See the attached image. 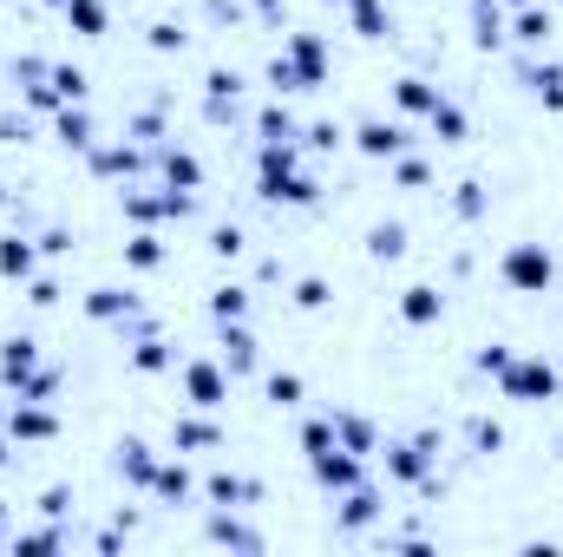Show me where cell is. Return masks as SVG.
I'll use <instances>...</instances> for the list:
<instances>
[{"label": "cell", "mask_w": 563, "mask_h": 557, "mask_svg": "<svg viewBox=\"0 0 563 557\" xmlns=\"http://www.w3.org/2000/svg\"><path fill=\"white\" fill-rule=\"evenodd\" d=\"M86 157H92L99 177H139L144 171V151H132V144H92Z\"/></svg>", "instance_id": "cell-26"}, {"label": "cell", "mask_w": 563, "mask_h": 557, "mask_svg": "<svg viewBox=\"0 0 563 557\" xmlns=\"http://www.w3.org/2000/svg\"><path fill=\"white\" fill-rule=\"evenodd\" d=\"M439 99H445V92H439V86H432V79H413V73H407V79H400V86H394V106H400V112H432V106H439Z\"/></svg>", "instance_id": "cell-33"}, {"label": "cell", "mask_w": 563, "mask_h": 557, "mask_svg": "<svg viewBox=\"0 0 563 557\" xmlns=\"http://www.w3.org/2000/svg\"><path fill=\"white\" fill-rule=\"evenodd\" d=\"M177 381H184V401H190V407H203V414H223V407H230V394H236V374H230L223 361H210V354H203V361H184V368H177Z\"/></svg>", "instance_id": "cell-6"}, {"label": "cell", "mask_w": 563, "mask_h": 557, "mask_svg": "<svg viewBox=\"0 0 563 557\" xmlns=\"http://www.w3.org/2000/svg\"><path fill=\"white\" fill-rule=\"evenodd\" d=\"M472 40L492 53V46H505L511 40V13L498 7V0H472Z\"/></svg>", "instance_id": "cell-23"}, {"label": "cell", "mask_w": 563, "mask_h": 557, "mask_svg": "<svg viewBox=\"0 0 563 557\" xmlns=\"http://www.w3.org/2000/svg\"><path fill=\"white\" fill-rule=\"evenodd\" d=\"M46 79H53V92H59V106H79V99H86V73H79V66H53Z\"/></svg>", "instance_id": "cell-43"}, {"label": "cell", "mask_w": 563, "mask_h": 557, "mask_svg": "<svg viewBox=\"0 0 563 557\" xmlns=\"http://www.w3.org/2000/svg\"><path fill=\"white\" fill-rule=\"evenodd\" d=\"M59 13H66V26L79 40H106L112 33V7L106 0H59Z\"/></svg>", "instance_id": "cell-20"}, {"label": "cell", "mask_w": 563, "mask_h": 557, "mask_svg": "<svg viewBox=\"0 0 563 557\" xmlns=\"http://www.w3.org/2000/svg\"><path fill=\"white\" fill-rule=\"evenodd\" d=\"M380 512H387V505H380V485H367V479H361L354 492H341V512H334V532H341V538H361V532H367V525H374Z\"/></svg>", "instance_id": "cell-10"}, {"label": "cell", "mask_w": 563, "mask_h": 557, "mask_svg": "<svg viewBox=\"0 0 563 557\" xmlns=\"http://www.w3.org/2000/svg\"><path fill=\"white\" fill-rule=\"evenodd\" d=\"M210 250H217L223 263H236V256H243V230H236V223H223V230L210 237Z\"/></svg>", "instance_id": "cell-47"}, {"label": "cell", "mask_w": 563, "mask_h": 557, "mask_svg": "<svg viewBox=\"0 0 563 557\" xmlns=\"http://www.w3.org/2000/svg\"><path fill=\"white\" fill-rule=\"evenodd\" d=\"M485 210H492V197H485V184H478V177L452 184V217H459V223H478Z\"/></svg>", "instance_id": "cell-35"}, {"label": "cell", "mask_w": 563, "mask_h": 557, "mask_svg": "<svg viewBox=\"0 0 563 557\" xmlns=\"http://www.w3.org/2000/svg\"><path fill=\"white\" fill-rule=\"evenodd\" d=\"M328 295H334V288H328L321 276H301V282H295V308H308V315H314V308H328Z\"/></svg>", "instance_id": "cell-46"}, {"label": "cell", "mask_w": 563, "mask_h": 557, "mask_svg": "<svg viewBox=\"0 0 563 557\" xmlns=\"http://www.w3.org/2000/svg\"><path fill=\"white\" fill-rule=\"evenodd\" d=\"M210 505H223V512H243V505H263V479H243V472H210L203 485H197Z\"/></svg>", "instance_id": "cell-11"}, {"label": "cell", "mask_w": 563, "mask_h": 557, "mask_svg": "<svg viewBox=\"0 0 563 557\" xmlns=\"http://www.w3.org/2000/svg\"><path fill=\"white\" fill-rule=\"evenodd\" d=\"M426 125L439 132V144H465V139H472V119H465V112H459L452 99H439V106L426 112Z\"/></svg>", "instance_id": "cell-32"}, {"label": "cell", "mask_w": 563, "mask_h": 557, "mask_svg": "<svg viewBox=\"0 0 563 557\" xmlns=\"http://www.w3.org/2000/svg\"><path fill=\"white\" fill-rule=\"evenodd\" d=\"M0 276L7 282L40 276V243H33V237H0Z\"/></svg>", "instance_id": "cell-22"}, {"label": "cell", "mask_w": 563, "mask_h": 557, "mask_svg": "<svg viewBox=\"0 0 563 557\" xmlns=\"http://www.w3.org/2000/svg\"><path fill=\"white\" fill-rule=\"evenodd\" d=\"M347 132L334 125V119H314V125H301V151H341Z\"/></svg>", "instance_id": "cell-42"}, {"label": "cell", "mask_w": 563, "mask_h": 557, "mask_svg": "<svg viewBox=\"0 0 563 557\" xmlns=\"http://www.w3.org/2000/svg\"><path fill=\"white\" fill-rule=\"evenodd\" d=\"M151 499H164V505H184V499H197V472H190L184 459H157Z\"/></svg>", "instance_id": "cell-19"}, {"label": "cell", "mask_w": 563, "mask_h": 557, "mask_svg": "<svg viewBox=\"0 0 563 557\" xmlns=\"http://www.w3.org/2000/svg\"><path fill=\"white\" fill-rule=\"evenodd\" d=\"M33 374H40V341H33V335H7V341H0V387L20 394Z\"/></svg>", "instance_id": "cell-9"}, {"label": "cell", "mask_w": 563, "mask_h": 557, "mask_svg": "<svg viewBox=\"0 0 563 557\" xmlns=\"http://www.w3.org/2000/svg\"><path fill=\"white\" fill-rule=\"evenodd\" d=\"M465 439H472V452H498L505 446V426L498 419H465Z\"/></svg>", "instance_id": "cell-45"}, {"label": "cell", "mask_w": 563, "mask_h": 557, "mask_svg": "<svg viewBox=\"0 0 563 557\" xmlns=\"http://www.w3.org/2000/svg\"><path fill=\"white\" fill-rule=\"evenodd\" d=\"M354 144H361L367 157H387V164H394V157L413 144V132H407L400 119H361V125H354Z\"/></svg>", "instance_id": "cell-12"}, {"label": "cell", "mask_w": 563, "mask_h": 557, "mask_svg": "<svg viewBox=\"0 0 563 557\" xmlns=\"http://www.w3.org/2000/svg\"><path fill=\"white\" fill-rule=\"evenodd\" d=\"M505 368H511V348H505V341H492V348H478V374H492V381H498Z\"/></svg>", "instance_id": "cell-48"}, {"label": "cell", "mask_w": 563, "mask_h": 557, "mask_svg": "<svg viewBox=\"0 0 563 557\" xmlns=\"http://www.w3.org/2000/svg\"><path fill=\"white\" fill-rule=\"evenodd\" d=\"M66 505H73V485H46V492H40V512H46V518H66Z\"/></svg>", "instance_id": "cell-50"}, {"label": "cell", "mask_w": 563, "mask_h": 557, "mask_svg": "<svg viewBox=\"0 0 563 557\" xmlns=\"http://www.w3.org/2000/svg\"><path fill=\"white\" fill-rule=\"evenodd\" d=\"M256 132H263V144H301V125H295L282 106H263V112H256Z\"/></svg>", "instance_id": "cell-37"}, {"label": "cell", "mask_w": 563, "mask_h": 557, "mask_svg": "<svg viewBox=\"0 0 563 557\" xmlns=\"http://www.w3.org/2000/svg\"><path fill=\"white\" fill-rule=\"evenodd\" d=\"M217 446H223V426L203 414V407L170 419V452H217Z\"/></svg>", "instance_id": "cell-13"}, {"label": "cell", "mask_w": 563, "mask_h": 557, "mask_svg": "<svg viewBox=\"0 0 563 557\" xmlns=\"http://www.w3.org/2000/svg\"><path fill=\"white\" fill-rule=\"evenodd\" d=\"M157 164H164V177H170V190H203V164H197L190 151H177V144H164V151H157Z\"/></svg>", "instance_id": "cell-30"}, {"label": "cell", "mask_w": 563, "mask_h": 557, "mask_svg": "<svg viewBox=\"0 0 563 557\" xmlns=\"http://www.w3.org/2000/svg\"><path fill=\"white\" fill-rule=\"evenodd\" d=\"M0 426H7V407H0Z\"/></svg>", "instance_id": "cell-56"}, {"label": "cell", "mask_w": 563, "mask_h": 557, "mask_svg": "<svg viewBox=\"0 0 563 557\" xmlns=\"http://www.w3.org/2000/svg\"><path fill=\"white\" fill-rule=\"evenodd\" d=\"M53 132H59V144H66V151H92V144H99V132H92V112H86V106H59V112H53Z\"/></svg>", "instance_id": "cell-25"}, {"label": "cell", "mask_w": 563, "mask_h": 557, "mask_svg": "<svg viewBox=\"0 0 563 557\" xmlns=\"http://www.w3.org/2000/svg\"><path fill=\"white\" fill-rule=\"evenodd\" d=\"M0 532H7V505H0Z\"/></svg>", "instance_id": "cell-55"}, {"label": "cell", "mask_w": 563, "mask_h": 557, "mask_svg": "<svg viewBox=\"0 0 563 557\" xmlns=\"http://www.w3.org/2000/svg\"><path fill=\"white\" fill-rule=\"evenodd\" d=\"M400 321H407V328H439V321H445V295H439L432 282L400 288Z\"/></svg>", "instance_id": "cell-15"}, {"label": "cell", "mask_w": 563, "mask_h": 557, "mask_svg": "<svg viewBox=\"0 0 563 557\" xmlns=\"http://www.w3.org/2000/svg\"><path fill=\"white\" fill-rule=\"evenodd\" d=\"M334 439H341L347 452H361V459L380 452V426H374L367 414H347V407H334Z\"/></svg>", "instance_id": "cell-18"}, {"label": "cell", "mask_w": 563, "mask_h": 557, "mask_svg": "<svg viewBox=\"0 0 563 557\" xmlns=\"http://www.w3.org/2000/svg\"><path fill=\"white\" fill-rule=\"evenodd\" d=\"M498 394L518 401V407H544V401L563 394V368L544 361V354H511V368L498 374Z\"/></svg>", "instance_id": "cell-3"}, {"label": "cell", "mask_w": 563, "mask_h": 557, "mask_svg": "<svg viewBox=\"0 0 563 557\" xmlns=\"http://www.w3.org/2000/svg\"><path fill=\"white\" fill-rule=\"evenodd\" d=\"M394 177H400L407 190H426V184H432V164L413 157V151H400V157H394Z\"/></svg>", "instance_id": "cell-44"}, {"label": "cell", "mask_w": 563, "mask_h": 557, "mask_svg": "<svg viewBox=\"0 0 563 557\" xmlns=\"http://www.w3.org/2000/svg\"><path fill=\"white\" fill-rule=\"evenodd\" d=\"M347 20H354V33H361V40H387V33H394L387 0H361V7H347Z\"/></svg>", "instance_id": "cell-34"}, {"label": "cell", "mask_w": 563, "mask_h": 557, "mask_svg": "<svg viewBox=\"0 0 563 557\" xmlns=\"http://www.w3.org/2000/svg\"><path fill=\"white\" fill-rule=\"evenodd\" d=\"M328 66H334V53L321 33H288L282 53L269 59V86L276 92H314V86H328Z\"/></svg>", "instance_id": "cell-2"}, {"label": "cell", "mask_w": 563, "mask_h": 557, "mask_svg": "<svg viewBox=\"0 0 563 557\" xmlns=\"http://www.w3.org/2000/svg\"><path fill=\"white\" fill-rule=\"evenodd\" d=\"M387 479L394 485H413V492H439V433L387 439Z\"/></svg>", "instance_id": "cell-4"}, {"label": "cell", "mask_w": 563, "mask_h": 557, "mask_svg": "<svg viewBox=\"0 0 563 557\" xmlns=\"http://www.w3.org/2000/svg\"><path fill=\"white\" fill-rule=\"evenodd\" d=\"M86 315H92V321H132V315H139V295H132V288H92V295H86Z\"/></svg>", "instance_id": "cell-27"}, {"label": "cell", "mask_w": 563, "mask_h": 557, "mask_svg": "<svg viewBox=\"0 0 563 557\" xmlns=\"http://www.w3.org/2000/svg\"><path fill=\"white\" fill-rule=\"evenodd\" d=\"M26 302H33V308H53V302H59V282H53V276H33V282H26Z\"/></svg>", "instance_id": "cell-51"}, {"label": "cell", "mask_w": 563, "mask_h": 557, "mask_svg": "<svg viewBox=\"0 0 563 557\" xmlns=\"http://www.w3.org/2000/svg\"><path fill=\"white\" fill-rule=\"evenodd\" d=\"M498 282H505L511 295H551V288H558V256H551L544 243H511V250L498 256Z\"/></svg>", "instance_id": "cell-5"}, {"label": "cell", "mask_w": 563, "mask_h": 557, "mask_svg": "<svg viewBox=\"0 0 563 557\" xmlns=\"http://www.w3.org/2000/svg\"><path fill=\"white\" fill-rule=\"evenodd\" d=\"M7 551H13V557H46V551H66V532H59V518H53V525H40V532H13V538H7Z\"/></svg>", "instance_id": "cell-31"}, {"label": "cell", "mask_w": 563, "mask_h": 557, "mask_svg": "<svg viewBox=\"0 0 563 557\" xmlns=\"http://www.w3.org/2000/svg\"><path fill=\"white\" fill-rule=\"evenodd\" d=\"M263 394H269V407H282V414H295V407L308 401L301 374H269V381H263Z\"/></svg>", "instance_id": "cell-38"}, {"label": "cell", "mask_w": 563, "mask_h": 557, "mask_svg": "<svg viewBox=\"0 0 563 557\" xmlns=\"http://www.w3.org/2000/svg\"><path fill=\"white\" fill-rule=\"evenodd\" d=\"M157 263H164V243H157V230H139V237H132V243H125V270H157Z\"/></svg>", "instance_id": "cell-40"}, {"label": "cell", "mask_w": 563, "mask_h": 557, "mask_svg": "<svg viewBox=\"0 0 563 557\" xmlns=\"http://www.w3.org/2000/svg\"><path fill=\"white\" fill-rule=\"evenodd\" d=\"M53 433H59L53 401H13V407H7V439H13V446H40V439H53Z\"/></svg>", "instance_id": "cell-8"}, {"label": "cell", "mask_w": 563, "mask_h": 557, "mask_svg": "<svg viewBox=\"0 0 563 557\" xmlns=\"http://www.w3.org/2000/svg\"><path fill=\"white\" fill-rule=\"evenodd\" d=\"M210 315H217V321H243V315H250V288H243V282H223V288L210 295Z\"/></svg>", "instance_id": "cell-39"}, {"label": "cell", "mask_w": 563, "mask_h": 557, "mask_svg": "<svg viewBox=\"0 0 563 557\" xmlns=\"http://www.w3.org/2000/svg\"><path fill=\"white\" fill-rule=\"evenodd\" d=\"M551 33H558V13H551V7H538V0H531V7H511V40H518V46L538 53V46H551Z\"/></svg>", "instance_id": "cell-16"}, {"label": "cell", "mask_w": 563, "mask_h": 557, "mask_svg": "<svg viewBox=\"0 0 563 557\" xmlns=\"http://www.w3.org/2000/svg\"><path fill=\"white\" fill-rule=\"evenodd\" d=\"M217 341H223V368H230L236 381H250V374L263 368V354H256V335H250L243 321H217Z\"/></svg>", "instance_id": "cell-14"}, {"label": "cell", "mask_w": 563, "mask_h": 557, "mask_svg": "<svg viewBox=\"0 0 563 557\" xmlns=\"http://www.w3.org/2000/svg\"><path fill=\"white\" fill-rule=\"evenodd\" d=\"M308 466H314V485H321V492H334V499H341V492H354V485L367 479V459H361V452H347V446H328V452H314Z\"/></svg>", "instance_id": "cell-7"}, {"label": "cell", "mask_w": 563, "mask_h": 557, "mask_svg": "<svg viewBox=\"0 0 563 557\" xmlns=\"http://www.w3.org/2000/svg\"><path fill=\"white\" fill-rule=\"evenodd\" d=\"M518 79L531 86V99L544 112H563V66H544V59H518Z\"/></svg>", "instance_id": "cell-17"}, {"label": "cell", "mask_w": 563, "mask_h": 557, "mask_svg": "<svg viewBox=\"0 0 563 557\" xmlns=\"http://www.w3.org/2000/svg\"><path fill=\"white\" fill-rule=\"evenodd\" d=\"M295 157H301V144H263V151H256V197H263V204H288V210L321 204V184L301 177Z\"/></svg>", "instance_id": "cell-1"}, {"label": "cell", "mask_w": 563, "mask_h": 557, "mask_svg": "<svg viewBox=\"0 0 563 557\" xmlns=\"http://www.w3.org/2000/svg\"><path fill=\"white\" fill-rule=\"evenodd\" d=\"M203 92H210V119H217V125L236 119V92H243V79H236L230 66H217V73L203 79Z\"/></svg>", "instance_id": "cell-29"}, {"label": "cell", "mask_w": 563, "mask_h": 557, "mask_svg": "<svg viewBox=\"0 0 563 557\" xmlns=\"http://www.w3.org/2000/svg\"><path fill=\"white\" fill-rule=\"evenodd\" d=\"M132 368H139V374H170L177 354H170V341H164L157 328H139V335H132Z\"/></svg>", "instance_id": "cell-24"}, {"label": "cell", "mask_w": 563, "mask_h": 557, "mask_svg": "<svg viewBox=\"0 0 563 557\" xmlns=\"http://www.w3.org/2000/svg\"><path fill=\"white\" fill-rule=\"evenodd\" d=\"M151 46H157V53H184V26L157 20V26H151Z\"/></svg>", "instance_id": "cell-49"}, {"label": "cell", "mask_w": 563, "mask_h": 557, "mask_svg": "<svg viewBox=\"0 0 563 557\" xmlns=\"http://www.w3.org/2000/svg\"><path fill=\"white\" fill-rule=\"evenodd\" d=\"M210 545H230V551H263V532H250L243 518H230L223 505H217V518H210V532H203Z\"/></svg>", "instance_id": "cell-28"}, {"label": "cell", "mask_w": 563, "mask_h": 557, "mask_svg": "<svg viewBox=\"0 0 563 557\" xmlns=\"http://www.w3.org/2000/svg\"><path fill=\"white\" fill-rule=\"evenodd\" d=\"M328 7H361V0H328Z\"/></svg>", "instance_id": "cell-54"}, {"label": "cell", "mask_w": 563, "mask_h": 557, "mask_svg": "<svg viewBox=\"0 0 563 557\" xmlns=\"http://www.w3.org/2000/svg\"><path fill=\"white\" fill-rule=\"evenodd\" d=\"M367 256H374V263H400V256H407V230H400V223H374V230H367Z\"/></svg>", "instance_id": "cell-36"}, {"label": "cell", "mask_w": 563, "mask_h": 557, "mask_svg": "<svg viewBox=\"0 0 563 557\" xmlns=\"http://www.w3.org/2000/svg\"><path fill=\"white\" fill-rule=\"evenodd\" d=\"M498 7H531V0H498Z\"/></svg>", "instance_id": "cell-53"}, {"label": "cell", "mask_w": 563, "mask_h": 557, "mask_svg": "<svg viewBox=\"0 0 563 557\" xmlns=\"http://www.w3.org/2000/svg\"><path fill=\"white\" fill-rule=\"evenodd\" d=\"M0 466H7V426H0Z\"/></svg>", "instance_id": "cell-52"}, {"label": "cell", "mask_w": 563, "mask_h": 557, "mask_svg": "<svg viewBox=\"0 0 563 557\" xmlns=\"http://www.w3.org/2000/svg\"><path fill=\"white\" fill-rule=\"evenodd\" d=\"M119 479L139 485V492H151V479H157V452H151L144 439H132V433L119 439Z\"/></svg>", "instance_id": "cell-21"}, {"label": "cell", "mask_w": 563, "mask_h": 557, "mask_svg": "<svg viewBox=\"0 0 563 557\" xmlns=\"http://www.w3.org/2000/svg\"><path fill=\"white\" fill-rule=\"evenodd\" d=\"M328 446H341V439H334V414H308L301 419V452L314 459V452H328Z\"/></svg>", "instance_id": "cell-41"}]
</instances>
